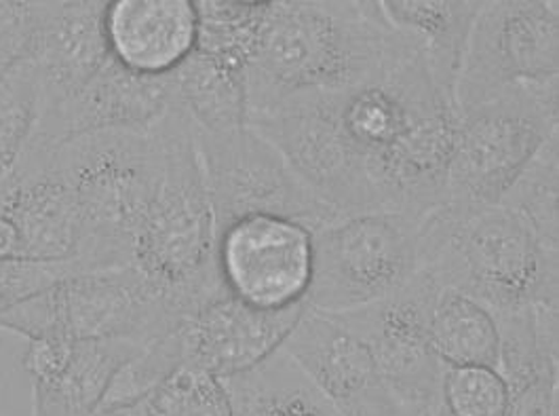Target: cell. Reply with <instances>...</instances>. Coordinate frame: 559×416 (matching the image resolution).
<instances>
[{"label":"cell","mask_w":559,"mask_h":416,"mask_svg":"<svg viewBox=\"0 0 559 416\" xmlns=\"http://www.w3.org/2000/svg\"><path fill=\"white\" fill-rule=\"evenodd\" d=\"M40 117L38 81L28 62L0 76V182L13 171Z\"/></svg>","instance_id":"27"},{"label":"cell","mask_w":559,"mask_h":416,"mask_svg":"<svg viewBox=\"0 0 559 416\" xmlns=\"http://www.w3.org/2000/svg\"><path fill=\"white\" fill-rule=\"evenodd\" d=\"M504 416H558V370L513 387Z\"/></svg>","instance_id":"32"},{"label":"cell","mask_w":559,"mask_h":416,"mask_svg":"<svg viewBox=\"0 0 559 416\" xmlns=\"http://www.w3.org/2000/svg\"><path fill=\"white\" fill-rule=\"evenodd\" d=\"M511 389L498 368L456 366L445 368L439 404L450 416H504Z\"/></svg>","instance_id":"28"},{"label":"cell","mask_w":559,"mask_h":416,"mask_svg":"<svg viewBox=\"0 0 559 416\" xmlns=\"http://www.w3.org/2000/svg\"><path fill=\"white\" fill-rule=\"evenodd\" d=\"M380 9L391 28L414 47L437 90L454 102L481 0H380Z\"/></svg>","instance_id":"21"},{"label":"cell","mask_w":559,"mask_h":416,"mask_svg":"<svg viewBox=\"0 0 559 416\" xmlns=\"http://www.w3.org/2000/svg\"><path fill=\"white\" fill-rule=\"evenodd\" d=\"M0 216L15 226L22 260L76 262L81 214L51 151L28 144L0 182Z\"/></svg>","instance_id":"18"},{"label":"cell","mask_w":559,"mask_h":416,"mask_svg":"<svg viewBox=\"0 0 559 416\" xmlns=\"http://www.w3.org/2000/svg\"><path fill=\"white\" fill-rule=\"evenodd\" d=\"M153 133L160 167L135 237L133 266L190 318L224 292L216 262L218 223L190 119L174 106Z\"/></svg>","instance_id":"4"},{"label":"cell","mask_w":559,"mask_h":416,"mask_svg":"<svg viewBox=\"0 0 559 416\" xmlns=\"http://www.w3.org/2000/svg\"><path fill=\"white\" fill-rule=\"evenodd\" d=\"M194 140L218 230L255 214L292 218L312 230L338 218L255 129L243 126L226 133L194 129Z\"/></svg>","instance_id":"10"},{"label":"cell","mask_w":559,"mask_h":416,"mask_svg":"<svg viewBox=\"0 0 559 416\" xmlns=\"http://www.w3.org/2000/svg\"><path fill=\"white\" fill-rule=\"evenodd\" d=\"M92 416H156L155 387L133 395L110 397Z\"/></svg>","instance_id":"33"},{"label":"cell","mask_w":559,"mask_h":416,"mask_svg":"<svg viewBox=\"0 0 559 416\" xmlns=\"http://www.w3.org/2000/svg\"><path fill=\"white\" fill-rule=\"evenodd\" d=\"M194 7L199 17L194 49L246 70L271 2L194 0Z\"/></svg>","instance_id":"25"},{"label":"cell","mask_w":559,"mask_h":416,"mask_svg":"<svg viewBox=\"0 0 559 416\" xmlns=\"http://www.w3.org/2000/svg\"><path fill=\"white\" fill-rule=\"evenodd\" d=\"M144 347L117 338H34L22 355L32 416H92Z\"/></svg>","instance_id":"16"},{"label":"cell","mask_w":559,"mask_h":416,"mask_svg":"<svg viewBox=\"0 0 559 416\" xmlns=\"http://www.w3.org/2000/svg\"><path fill=\"white\" fill-rule=\"evenodd\" d=\"M429 343L445 368H498V328L495 316L456 289L441 288L431 320Z\"/></svg>","instance_id":"24"},{"label":"cell","mask_w":559,"mask_h":416,"mask_svg":"<svg viewBox=\"0 0 559 416\" xmlns=\"http://www.w3.org/2000/svg\"><path fill=\"white\" fill-rule=\"evenodd\" d=\"M108 0H36V33L28 64L40 112L85 87L110 62L106 38Z\"/></svg>","instance_id":"19"},{"label":"cell","mask_w":559,"mask_h":416,"mask_svg":"<svg viewBox=\"0 0 559 416\" xmlns=\"http://www.w3.org/2000/svg\"><path fill=\"white\" fill-rule=\"evenodd\" d=\"M559 138H551L526 167L522 178L502 199L500 205L518 212L534 233L547 243L559 248L558 241V185Z\"/></svg>","instance_id":"26"},{"label":"cell","mask_w":559,"mask_h":416,"mask_svg":"<svg viewBox=\"0 0 559 416\" xmlns=\"http://www.w3.org/2000/svg\"><path fill=\"white\" fill-rule=\"evenodd\" d=\"M312 228L292 218L255 214L218 230L219 282L262 311L307 302L312 282Z\"/></svg>","instance_id":"13"},{"label":"cell","mask_w":559,"mask_h":416,"mask_svg":"<svg viewBox=\"0 0 559 416\" xmlns=\"http://www.w3.org/2000/svg\"><path fill=\"white\" fill-rule=\"evenodd\" d=\"M307 309L302 302L283 311H262L224 289L176 328L185 368L218 379L246 372L280 352Z\"/></svg>","instance_id":"17"},{"label":"cell","mask_w":559,"mask_h":416,"mask_svg":"<svg viewBox=\"0 0 559 416\" xmlns=\"http://www.w3.org/2000/svg\"><path fill=\"white\" fill-rule=\"evenodd\" d=\"M433 416H450L448 415V413H445V411H443V408H441V406H439V411H437L436 415Z\"/></svg>","instance_id":"34"},{"label":"cell","mask_w":559,"mask_h":416,"mask_svg":"<svg viewBox=\"0 0 559 416\" xmlns=\"http://www.w3.org/2000/svg\"><path fill=\"white\" fill-rule=\"evenodd\" d=\"M414 56L380 0H275L246 68L248 121L289 99L366 85Z\"/></svg>","instance_id":"1"},{"label":"cell","mask_w":559,"mask_h":416,"mask_svg":"<svg viewBox=\"0 0 559 416\" xmlns=\"http://www.w3.org/2000/svg\"><path fill=\"white\" fill-rule=\"evenodd\" d=\"M420 266L441 288L466 294L492 316L558 307L559 248L507 205L429 212L420 223Z\"/></svg>","instance_id":"3"},{"label":"cell","mask_w":559,"mask_h":416,"mask_svg":"<svg viewBox=\"0 0 559 416\" xmlns=\"http://www.w3.org/2000/svg\"><path fill=\"white\" fill-rule=\"evenodd\" d=\"M321 97L364 161L380 212L423 218L441 205L459 110L416 56L366 85Z\"/></svg>","instance_id":"2"},{"label":"cell","mask_w":559,"mask_h":416,"mask_svg":"<svg viewBox=\"0 0 559 416\" xmlns=\"http://www.w3.org/2000/svg\"><path fill=\"white\" fill-rule=\"evenodd\" d=\"M36 33V0H0V76L28 60Z\"/></svg>","instance_id":"31"},{"label":"cell","mask_w":559,"mask_h":416,"mask_svg":"<svg viewBox=\"0 0 559 416\" xmlns=\"http://www.w3.org/2000/svg\"><path fill=\"white\" fill-rule=\"evenodd\" d=\"M171 108L169 76H142L110 58L85 87L40 112L28 144L53 151L92 133H146Z\"/></svg>","instance_id":"15"},{"label":"cell","mask_w":559,"mask_h":416,"mask_svg":"<svg viewBox=\"0 0 559 416\" xmlns=\"http://www.w3.org/2000/svg\"><path fill=\"white\" fill-rule=\"evenodd\" d=\"M423 218L368 212L314 228L309 309L341 316L370 307L404 288L423 271Z\"/></svg>","instance_id":"8"},{"label":"cell","mask_w":559,"mask_h":416,"mask_svg":"<svg viewBox=\"0 0 559 416\" xmlns=\"http://www.w3.org/2000/svg\"><path fill=\"white\" fill-rule=\"evenodd\" d=\"M281 352L341 416H433L405 408L382 379L368 345L334 316L307 309Z\"/></svg>","instance_id":"14"},{"label":"cell","mask_w":559,"mask_h":416,"mask_svg":"<svg viewBox=\"0 0 559 416\" xmlns=\"http://www.w3.org/2000/svg\"><path fill=\"white\" fill-rule=\"evenodd\" d=\"M233 416H341L285 352L222 379Z\"/></svg>","instance_id":"23"},{"label":"cell","mask_w":559,"mask_h":416,"mask_svg":"<svg viewBox=\"0 0 559 416\" xmlns=\"http://www.w3.org/2000/svg\"><path fill=\"white\" fill-rule=\"evenodd\" d=\"M197 28L194 0H108L110 56L142 76H169L194 51Z\"/></svg>","instance_id":"20"},{"label":"cell","mask_w":559,"mask_h":416,"mask_svg":"<svg viewBox=\"0 0 559 416\" xmlns=\"http://www.w3.org/2000/svg\"><path fill=\"white\" fill-rule=\"evenodd\" d=\"M248 126L280 151L298 180L338 218L380 212L368 169L344 140L323 97L289 99L249 119Z\"/></svg>","instance_id":"12"},{"label":"cell","mask_w":559,"mask_h":416,"mask_svg":"<svg viewBox=\"0 0 559 416\" xmlns=\"http://www.w3.org/2000/svg\"><path fill=\"white\" fill-rule=\"evenodd\" d=\"M556 81H559L558 2H481L454 90L459 115L511 90Z\"/></svg>","instance_id":"9"},{"label":"cell","mask_w":559,"mask_h":416,"mask_svg":"<svg viewBox=\"0 0 559 416\" xmlns=\"http://www.w3.org/2000/svg\"><path fill=\"white\" fill-rule=\"evenodd\" d=\"M188 316L133 264L70 275L0 313V330L34 338H117L148 347Z\"/></svg>","instance_id":"6"},{"label":"cell","mask_w":559,"mask_h":416,"mask_svg":"<svg viewBox=\"0 0 559 416\" xmlns=\"http://www.w3.org/2000/svg\"><path fill=\"white\" fill-rule=\"evenodd\" d=\"M155 408L156 416H233L222 379L199 368H180L156 384Z\"/></svg>","instance_id":"29"},{"label":"cell","mask_w":559,"mask_h":416,"mask_svg":"<svg viewBox=\"0 0 559 416\" xmlns=\"http://www.w3.org/2000/svg\"><path fill=\"white\" fill-rule=\"evenodd\" d=\"M171 99L203 133H226L248 126L246 70L192 51L169 74Z\"/></svg>","instance_id":"22"},{"label":"cell","mask_w":559,"mask_h":416,"mask_svg":"<svg viewBox=\"0 0 559 416\" xmlns=\"http://www.w3.org/2000/svg\"><path fill=\"white\" fill-rule=\"evenodd\" d=\"M559 81L511 90L459 115L441 207H497L558 135Z\"/></svg>","instance_id":"7"},{"label":"cell","mask_w":559,"mask_h":416,"mask_svg":"<svg viewBox=\"0 0 559 416\" xmlns=\"http://www.w3.org/2000/svg\"><path fill=\"white\" fill-rule=\"evenodd\" d=\"M439 292L436 277L420 271L389 298L334 316L368 345L393 395L405 408L423 415H436L441 406L439 389L445 366L429 343V320Z\"/></svg>","instance_id":"11"},{"label":"cell","mask_w":559,"mask_h":416,"mask_svg":"<svg viewBox=\"0 0 559 416\" xmlns=\"http://www.w3.org/2000/svg\"><path fill=\"white\" fill-rule=\"evenodd\" d=\"M51 157L79 203L76 264L85 273L133 264L135 237L160 167L153 129L83 135L53 148Z\"/></svg>","instance_id":"5"},{"label":"cell","mask_w":559,"mask_h":416,"mask_svg":"<svg viewBox=\"0 0 559 416\" xmlns=\"http://www.w3.org/2000/svg\"><path fill=\"white\" fill-rule=\"evenodd\" d=\"M85 273L76 262H0V313L45 292L70 275Z\"/></svg>","instance_id":"30"}]
</instances>
